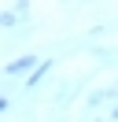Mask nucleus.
<instances>
[{
  "label": "nucleus",
  "mask_w": 118,
  "mask_h": 122,
  "mask_svg": "<svg viewBox=\"0 0 118 122\" xmlns=\"http://www.w3.org/2000/svg\"><path fill=\"white\" fill-rule=\"evenodd\" d=\"M33 63H37L33 56H26V59H15L11 67H7V74H22V70H30V67H33Z\"/></svg>",
  "instance_id": "1"
},
{
  "label": "nucleus",
  "mask_w": 118,
  "mask_h": 122,
  "mask_svg": "<svg viewBox=\"0 0 118 122\" xmlns=\"http://www.w3.org/2000/svg\"><path fill=\"white\" fill-rule=\"evenodd\" d=\"M44 70H48V63H41V70H33V74H30V85H37V81H41V78H44Z\"/></svg>",
  "instance_id": "2"
}]
</instances>
